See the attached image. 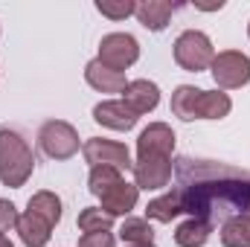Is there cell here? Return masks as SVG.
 Listing matches in <instances>:
<instances>
[{"label":"cell","mask_w":250,"mask_h":247,"mask_svg":"<svg viewBox=\"0 0 250 247\" xmlns=\"http://www.w3.org/2000/svg\"><path fill=\"white\" fill-rule=\"evenodd\" d=\"M175 172L181 184L172 189V195L178 198L181 212L209 224L250 215V172L192 157H181Z\"/></svg>","instance_id":"1"},{"label":"cell","mask_w":250,"mask_h":247,"mask_svg":"<svg viewBox=\"0 0 250 247\" xmlns=\"http://www.w3.org/2000/svg\"><path fill=\"white\" fill-rule=\"evenodd\" d=\"M172 114L184 123L192 120H224L233 111V102L221 90H201L192 84H178L169 102Z\"/></svg>","instance_id":"2"},{"label":"cell","mask_w":250,"mask_h":247,"mask_svg":"<svg viewBox=\"0 0 250 247\" xmlns=\"http://www.w3.org/2000/svg\"><path fill=\"white\" fill-rule=\"evenodd\" d=\"M35 172V154L29 143L12 131L0 128V184L9 189H21Z\"/></svg>","instance_id":"3"},{"label":"cell","mask_w":250,"mask_h":247,"mask_svg":"<svg viewBox=\"0 0 250 247\" xmlns=\"http://www.w3.org/2000/svg\"><path fill=\"white\" fill-rule=\"evenodd\" d=\"M215 59V47L209 41V35L198 32V29H187L178 35L175 41V62L181 70H189V73H201L207 70Z\"/></svg>","instance_id":"4"},{"label":"cell","mask_w":250,"mask_h":247,"mask_svg":"<svg viewBox=\"0 0 250 247\" xmlns=\"http://www.w3.org/2000/svg\"><path fill=\"white\" fill-rule=\"evenodd\" d=\"M38 145L50 160H70L79 151V131L64 120H50L38 131Z\"/></svg>","instance_id":"5"},{"label":"cell","mask_w":250,"mask_h":247,"mask_svg":"<svg viewBox=\"0 0 250 247\" xmlns=\"http://www.w3.org/2000/svg\"><path fill=\"white\" fill-rule=\"evenodd\" d=\"M209 73L218 87L224 90H239L250 82V59L239 50H221L209 64Z\"/></svg>","instance_id":"6"},{"label":"cell","mask_w":250,"mask_h":247,"mask_svg":"<svg viewBox=\"0 0 250 247\" xmlns=\"http://www.w3.org/2000/svg\"><path fill=\"white\" fill-rule=\"evenodd\" d=\"M82 154H84V160L90 163V169H93V166H111V169H120V172L134 169L131 151L125 148V143H117V140L90 137V140H84Z\"/></svg>","instance_id":"7"},{"label":"cell","mask_w":250,"mask_h":247,"mask_svg":"<svg viewBox=\"0 0 250 247\" xmlns=\"http://www.w3.org/2000/svg\"><path fill=\"white\" fill-rule=\"evenodd\" d=\"M99 62L111 70H128L131 64L140 59V41L128 32H111L99 41Z\"/></svg>","instance_id":"8"},{"label":"cell","mask_w":250,"mask_h":247,"mask_svg":"<svg viewBox=\"0 0 250 247\" xmlns=\"http://www.w3.org/2000/svg\"><path fill=\"white\" fill-rule=\"evenodd\" d=\"M131 172H134V186L137 189L157 192V189L169 186L172 175H175V166H172V157H137Z\"/></svg>","instance_id":"9"},{"label":"cell","mask_w":250,"mask_h":247,"mask_svg":"<svg viewBox=\"0 0 250 247\" xmlns=\"http://www.w3.org/2000/svg\"><path fill=\"white\" fill-rule=\"evenodd\" d=\"M175 131L166 123H151L137 137V157H172Z\"/></svg>","instance_id":"10"},{"label":"cell","mask_w":250,"mask_h":247,"mask_svg":"<svg viewBox=\"0 0 250 247\" xmlns=\"http://www.w3.org/2000/svg\"><path fill=\"white\" fill-rule=\"evenodd\" d=\"M123 102L137 117H146V114H151L160 105V87L154 82H148V79H134V82L125 84Z\"/></svg>","instance_id":"11"},{"label":"cell","mask_w":250,"mask_h":247,"mask_svg":"<svg viewBox=\"0 0 250 247\" xmlns=\"http://www.w3.org/2000/svg\"><path fill=\"white\" fill-rule=\"evenodd\" d=\"M93 120L99 125H105V128H111V131H131L140 117L125 105L123 99H108V102H99L93 108Z\"/></svg>","instance_id":"12"},{"label":"cell","mask_w":250,"mask_h":247,"mask_svg":"<svg viewBox=\"0 0 250 247\" xmlns=\"http://www.w3.org/2000/svg\"><path fill=\"white\" fill-rule=\"evenodd\" d=\"M178 9H181V3H169V0H143V3H137L134 15H137V21H140L148 32H163Z\"/></svg>","instance_id":"13"},{"label":"cell","mask_w":250,"mask_h":247,"mask_svg":"<svg viewBox=\"0 0 250 247\" xmlns=\"http://www.w3.org/2000/svg\"><path fill=\"white\" fill-rule=\"evenodd\" d=\"M84 82H87L93 90H99V93H123L125 84H128V82H125V73L105 67L99 59H93V62L84 64Z\"/></svg>","instance_id":"14"},{"label":"cell","mask_w":250,"mask_h":247,"mask_svg":"<svg viewBox=\"0 0 250 247\" xmlns=\"http://www.w3.org/2000/svg\"><path fill=\"white\" fill-rule=\"evenodd\" d=\"M137 198H140V189L134 184H125L120 181L117 186H111L99 201H102V212H108L111 218H117V215H128L134 206H137Z\"/></svg>","instance_id":"15"},{"label":"cell","mask_w":250,"mask_h":247,"mask_svg":"<svg viewBox=\"0 0 250 247\" xmlns=\"http://www.w3.org/2000/svg\"><path fill=\"white\" fill-rule=\"evenodd\" d=\"M15 230H18L21 242L26 247H47L50 245V236H53V227H50L41 215H35L32 209H26L23 215H18Z\"/></svg>","instance_id":"16"},{"label":"cell","mask_w":250,"mask_h":247,"mask_svg":"<svg viewBox=\"0 0 250 247\" xmlns=\"http://www.w3.org/2000/svg\"><path fill=\"white\" fill-rule=\"evenodd\" d=\"M212 236V224L204 218H189L175 230V245L178 247H204Z\"/></svg>","instance_id":"17"},{"label":"cell","mask_w":250,"mask_h":247,"mask_svg":"<svg viewBox=\"0 0 250 247\" xmlns=\"http://www.w3.org/2000/svg\"><path fill=\"white\" fill-rule=\"evenodd\" d=\"M26 209H32L35 215H41V218H44L50 227H56V224L62 221V198H59L56 192H50V189H41V192H35V195L29 198Z\"/></svg>","instance_id":"18"},{"label":"cell","mask_w":250,"mask_h":247,"mask_svg":"<svg viewBox=\"0 0 250 247\" xmlns=\"http://www.w3.org/2000/svg\"><path fill=\"white\" fill-rule=\"evenodd\" d=\"M221 245L250 247V215H236V218L221 224Z\"/></svg>","instance_id":"19"},{"label":"cell","mask_w":250,"mask_h":247,"mask_svg":"<svg viewBox=\"0 0 250 247\" xmlns=\"http://www.w3.org/2000/svg\"><path fill=\"white\" fill-rule=\"evenodd\" d=\"M178 215H184V212H181V204H178V198H175L172 192H166V195L148 201V206H146V218L160 221V224H169V221L178 218Z\"/></svg>","instance_id":"20"},{"label":"cell","mask_w":250,"mask_h":247,"mask_svg":"<svg viewBox=\"0 0 250 247\" xmlns=\"http://www.w3.org/2000/svg\"><path fill=\"white\" fill-rule=\"evenodd\" d=\"M120 239L125 245H154V230L148 218H125L120 227Z\"/></svg>","instance_id":"21"},{"label":"cell","mask_w":250,"mask_h":247,"mask_svg":"<svg viewBox=\"0 0 250 247\" xmlns=\"http://www.w3.org/2000/svg\"><path fill=\"white\" fill-rule=\"evenodd\" d=\"M120 181H123V172H120V169H111V166H93V169H90V178H87V189H90V195L102 198L111 186H117Z\"/></svg>","instance_id":"22"},{"label":"cell","mask_w":250,"mask_h":247,"mask_svg":"<svg viewBox=\"0 0 250 247\" xmlns=\"http://www.w3.org/2000/svg\"><path fill=\"white\" fill-rule=\"evenodd\" d=\"M114 218L108 212H102L99 206H84L79 212V230L82 233H111Z\"/></svg>","instance_id":"23"},{"label":"cell","mask_w":250,"mask_h":247,"mask_svg":"<svg viewBox=\"0 0 250 247\" xmlns=\"http://www.w3.org/2000/svg\"><path fill=\"white\" fill-rule=\"evenodd\" d=\"M134 9H137L134 0H96V12L111 21H125L128 15H134Z\"/></svg>","instance_id":"24"},{"label":"cell","mask_w":250,"mask_h":247,"mask_svg":"<svg viewBox=\"0 0 250 247\" xmlns=\"http://www.w3.org/2000/svg\"><path fill=\"white\" fill-rule=\"evenodd\" d=\"M114 245H117L114 233H84L79 239V247H114Z\"/></svg>","instance_id":"25"},{"label":"cell","mask_w":250,"mask_h":247,"mask_svg":"<svg viewBox=\"0 0 250 247\" xmlns=\"http://www.w3.org/2000/svg\"><path fill=\"white\" fill-rule=\"evenodd\" d=\"M15 224H18V209H15V204L6 201V198H0V233H6V230L15 227Z\"/></svg>","instance_id":"26"},{"label":"cell","mask_w":250,"mask_h":247,"mask_svg":"<svg viewBox=\"0 0 250 247\" xmlns=\"http://www.w3.org/2000/svg\"><path fill=\"white\" fill-rule=\"evenodd\" d=\"M198 9H204V12H212V9H224V0H218V3H195Z\"/></svg>","instance_id":"27"},{"label":"cell","mask_w":250,"mask_h":247,"mask_svg":"<svg viewBox=\"0 0 250 247\" xmlns=\"http://www.w3.org/2000/svg\"><path fill=\"white\" fill-rule=\"evenodd\" d=\"M0 247H15L12 242H9V236H6V233H0Z\"/></svg>","instance_id":"28"},{"label":"cell","mask_w":250,"mask_h":247,"mask_svg":"<svg viewBox=\"0 0 250 247\" xmlns=\"http://www.w3.org/2000/svg\"><path fill=\"white\" fill-rule=\"evenodd\" d=\"M125 247H154V245H125Z\"/></svg>","instance_id":"29"},{"label":"cell","mask_w":250,"mask_h":247,"mask_svg":"<svg viewBox=\"0 0 250 247\" xmlns=\"http://www.w3.org/2000/svg\"><path fill=\"white\" fill-rule=\"evenodd\" d=\"M248 38H250V23H248Z\"/></svg>","instance_id":"30"}]
</instances>
